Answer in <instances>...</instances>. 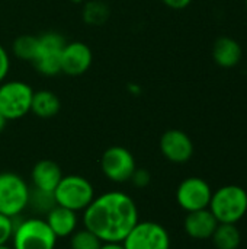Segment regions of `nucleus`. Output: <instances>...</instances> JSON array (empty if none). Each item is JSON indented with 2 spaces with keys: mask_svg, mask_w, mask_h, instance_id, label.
<instances>
[{
  "mask_svg": "<svg viewBox=\"0 0 247 249\" xmlns=\"http://www.w3.org/2000/svg\"><path fill=\"white\" fill-rule=\"evenodd\" d=\"M138 222L135 201L122 191L96 196L83 212L84 228L102 242H122Z\"/></svg>",
  "mask_w": 247,
  "mask_h": 249,
  "instance_id": "nucleus-1",
  "label": "nucleus"
},
{
  "mask_svg": "<svg viewBox=\"0 0 247 249\" xmlns=\"http://www.w3.org/2000/svg\"><path fill=\"white\" fill-rule=\"evenodd\" d=\"M210 210L218 223H237L247 213V191L239 185H226L213 193Z\"/></svg>",
  "mask_w": 247,
  "mask_h": 249,
  "instance_id": "nucleus-2",
  "label": "nucleus"
},
{
  "mask_svg": "<svg viewBox=\"0 0 247 249\" xmlns=\"http://www.w3.org/2000/svg\"><path fill=\"white\" fill-rule=\"evenodd\" d=\"M52 194L57 206L70 209L76 213L84 212L96 197L95 187L82 175L63 177Z\"/></svg>",
  "mask_w": 247,
  "mask_h": 249,
  "instance_id": "nucleus-3",
  "label": "nucleus"
},
{
  "mask_svg": "<svg viewBox=\"0 0 247 249\" xmlns=\"http://www.w3.org/2000/svg\"><path fill=\"white\" fill-rule=\"evenodd\" d=\"M12 241L13 249H55L57 245V236L41 217H29L15 225Z\"/></svg>",
  "mask_w": 247,
  "mask_h": 249,
  "instance_id": "nucleus-4",
  "label": "nucleus"
},
{
  "mask_svg": "<svg viewBox=\"0 0 247 249\" xmlns=\"http://www.w3.org/2000/svg\"><path fill=\"white\" fill-rule=\"evenodd\" d=\"M33 89L22 80L0 83V112L7 121L20 120L31 112Z\"/></svg>",
  "mask_w": 247,
  "mask_h": 249,
  "instance_id": "nucleus-5",
  "label": "nucleus"
},
{
  "mask_svg": "<svg viewBox=\"0 0 247 249\" xmlns=\"http://www.w3.org/2000/svg\"><path fill=\"white\" fill-rule=\"evenodd\" d=\"M66 42L64 36L54 31L38 35V48L32 66L39 74L54 77L61 73V53Z\"/></svg>",
  "mask_w": 247,
  "mask_h": 249,
  "instance_id": "nucleus-6",
  "label": "nucleus"
},
{
  "mask_svg": "<svg viewBox=\"0 0 247 249\" xmlns=\"http://www.w3.org/2000/svg\"><path fill=\"white\" fill-rule=\"evenodd\" d=\"M29 185L13 172L0 174V213L12 219L20 216L28 209Z\"/></svg>",
  "mask_w": 247,
  "mask_h": 249,
  "instance_id": "nucleus-7",
  "label": "nucleus"
},
{
  "mask_svg": "<svg viewBox=\"0 0 247 249\" xmlns=\"http://www.w3.org/2000/svg\"><path fill=\"white\" fill-rule=\"evenodd\" d=\"M125 249H170L167 229L156 222H138L122 241Z\"/></svg>",
  "mask_w": 247,
  "mask_h": 249,
  "instance_id": "nucleus-8",
  "label": "nucleus"
},
{
  "mask_svg": "<svg viewBox=\"0 0 247 249\" xmlns=\"http://www.w3.org/2000/svg\"><path fill=\"white\" fill-rule=\"evenodd\" d=\"M137 168L134 155L124 146H111L100 156L102 174L115 184H124L131 179Z\"/></svg>",
  "mask_w": 247,
  "mask_h": 249,
  "instance_id": "nucleus-9",
  "label": "nucleus"
},
{
  "mask_svg": "<svg viewBox=\"0 0 247 249\" xmlns=\"http://www.w3.org/2000/svg\"><path fill=\"white\" fill-rule=\"evenodd\" d=\"M213 197L210 184L198 177L183 179L176 190V201L186 213L208 209Z\"/></svg>",
  "mask_w": 247,
  "mask_h": 249,
  "instance_id": "nucleus-10",
  "label": "nucleus"
},
{
  "mask_svg": "<svg viewBox=\"0 0 247 249\" xmlns=\"http://www.w3.org/2000/svg\"><path fill=\"white\" fill-rule=\"evenodd\" d=\"M93 63L92 48L82 41L66 42L61 53V73L67 76H82L84 74Z\"/></svg>",
  "mask_w": 247,
  "mask_h": 249,
  "instance_id": "nucleus-11",
  "label": "nucleus"
},
{
  "mask_svg": "<svg viewBox=\"0 0 247 249\" xmlns=\"http://www.w3.org/2000/svg\"><path fill=\"white\" fill-rule=\"evenodd\" d=\"M159 147L162 155L173 163H185L194 155V143L191 137L178 128L165 131L160 137Z\"/></svg>",
  "mask_w": 247,
  "mask_h": 249,
  "instance_id": "nucleus-12",
  "label": "nucleus"
},
{
  "mask_svg": "<svg viewBox=\"0 0 247 249\" xmlns=\"http://www.w3.org/2000/svg\"><path fill=\"white\" fill-rule=\"evenodd\" d=\"M63 177L64 175L60 165L49 159H42L36 162L31 171V181L33 188L47 193H54Z\"/></svg>",
  "mask_w": 247,
  "mask_h": 249,
  "instance_id": "nucleus-13",
  "label": "nucleus"
},
{
  "mask_svg": "<svg viewBox=\"0 0 247 249\" xmlns=\"http://www.w3.org/2000/svg\"><path fill=\"white\" fill-rule=\"evenodd\" d=\"M217 225H218V222L210 209L191 212V213H188V216L185 217V222H183V228H185V232L188 233V236H191L192 239H198V241L210 239L213 236Z\"/></svg>",
  "mask_w": 247,
  "mask_h": 249,
  "instance_id": "nucleus-14",
  "label": "nucleus"
},
{
  "mask_svg": "<svg viewBox=\"0 0 247 249\" xmlns=\"http://www.w3.org/2000/svg\"><path fill=\"white\" fill-rule=\"evenodd\" d=\"M45 222L52 231V233L57 236V239L70 238L77 231V225H79L77 213L61 206L52 207L45 214Z\"/></svg>",
  "mask_w": 247,
  "mask_h": 249,
  "instance_id": "nucleus-15",
  "label": "nucleus"
},
{
  "mask_svg": "<svg viewBox=\"0 0 247 249\" xmlns=\"http://www.w3.org/2000/svg\"><path fill=\"white\" fill-rule=\"evenodd\" d=\"M243 51L240 44L229 36H221L214 42L213 58L223 69H231L237 66L242 60Z\"/></svg>",
  "mask_w": 247,
  "mask_h": 249,
  "instance_id": "nucleus-16",
  "label": "nucleus"
},
{
  "mask_svg": "<svg viewBox=\"0 0 247 249\" xmlns=\"http://www.w3.org/2000/svg\"><path fill=\"white\" fill-rule=\"evenodd\" d=\"M61 111V99L57 93L48 89L33 90L32 102H31V112L42 120L54 118Z\"/></svg>",
  "mask_w": 247,
  "mask_h": 249,
  "instance_id": "nucleus-17",
  "label": "nucleus"
},
{
  "mask_svg": "<svg viewBox=\"0 0 247 249\" xmlns=\"http://www.w3.org/2000/svg\"><path fill=\"white\" fill-rule=\"evenodd\" d=\"M211 239L217 249H237L242 242V233L236 223H218Z\"/></svg>",
  "mask_w": 247,
  "mask_h": 249,
  "instance_id": "nucleus-18",
  "label": "nucleus"
},
{
  "mask_svg": "<svg viewBox=\"0 0 247 249\" xmlns=\"http://www.w3.org/2000/svg\"><path fill=\"white\" fill-rule=\"evenodd\" d=\"M111 16L109 6L102 0H87L83 3L82 18L86 25L90 26H102L108 22Z\"/></svg>",
  "mask_w": 247,
  "mask_h": 249,
  "instance_id": "nucleus-19",
  "label": "nucleus"
},
{
  "mask_svg": "<svg viewBox=\"0 0 247 249\" xmlns=\"http://www.w3.org/2000/svg\"><path fill=\"white\" fill-rule=\"evenodd\" d=\"M36 48H38V35L32 34H23L15 38L12 44V51L13 55L17 60L32 63L35 55H36Z\"/></svg>",
  "mask_w": 247,
  "mask_h": 249,
  "instance_id": "nucleus-20",
  "label": "nucleus"
},
{
  "mask_svg": "<svg viewBox=\"0 0 247 249\" xmlns=\"http://www.w3.org/2000/svg\"><path fill=\"white\" fill-rule=\"evenodd\" d=\"M55 200L52 193L41 191L36 188L29 190V200H28V209H31L33 213L45 216L52 207H55Z\"/></svg>",
  "mask_w": 247,
  "mask_h": 249,
  "instance_id": "nucleus-21",
  "label": "nucleus"
},
{
  "mask_svg": "<svg viewBox=\"0 0 247 249\" xmlns=\"http://www.w3.org/2000/svg\"><path fill=\"white\" fill-rule=\"evenodd\" d=\"M103 242L89 229L76 231L70 236V249H99Z\"/></svg>",
  "mask_w": 247,
  "mask_h": 249,
  "instance_id": "nucleus-22",
  "label": "nucleus"
},
{
  "mask_svg": "<svg viewBox=\"0 0 247 249\" xmlns=\"http://www.w3.org/2000/svg\"><path fill=\"white\" fill-rule=\"evenodd\" d=\"M15 232V220L0 213V245H7Z\"/></svg>",
  "mask_w": 247,
  "mask_h": 249,
  "instance_id": "nucleus-23",
  "label": "nucleus"
},
{
  "mask_svg": "<svg viewBox=\"0 0 247 249\" xmlns=\"http://www.w3.org/2000/svg\"><path fill=\"white\" fill-rule=\"evenodd\" d=\"M130 181L137 188H146L151 182V174L144 168H135V171H134Z\"/></svg>",
  "mask_w": 247,
  "mask_h": 249,
  "instance_id": "nucleus-24",
  "label": "nucleus"
},
{
  "mask_svg": "<svg viewBox=\"0 0 247 249\" xmlns=\"http://www.w3.org/2000/svg\"><path fill=\"white\" fill-rule=\"evenodd\" d=\"M10 69V57L6 48L0 44V83L6 79Z\"/></svg>",
  "mask_w": 247,
  "mask_h": 249,
  "instance_id": "nucleus-25",
  "label": "nucleus"
},
{
  "mask_svg": "<svg viewBox=\"0 0 247 249\" xmlns=\"http://www.w3.org/2000/svg\"><path fill=\"white\" fill-rule=\"evenodd\" d=\"M169 9H173V10H182L185 7H188L192 0H162Z\"/></svg>",
  "mask_w": 247,
  "mask_h": 249,
  "instance_id": "nucleus-26",
  "label": "nucleus"
},
{
  "mask_svg": "<svg viewBox=\"0 0 247 249\" xmlns=\"http://www.w3.org/2000/svg\"><path fill=\"white\" fill-rule=\"evenodd\" d=\"M99 249H125L122 242H103Z\"/></svg>",
  "mask_w": 247,
  "mask_h": 249,
  "instance_id": "nucleus-27",
  "label": "nucleus"
},
{
  "mask_svg": "<svg viewBox=\"0 0 247 249\" xmlns=\"http://www.w3.org/2000/svg\"><path fill=\"white\" fill-rule=\"evenodd\" d=\"M6 124H7V120L1 115V112H0V133L4 130V127H6Z\"/></svg>",
  "mask_w": 247,
  "mask_h": 249,
  "instance_id": "nucleus-28",
  "label": "nucleus"
},
{
  "mask_svg": "<svg viewBox=\"0 0 247 249\" xmlns=\"http://www.w3.org/2000/svg\"><path fill=\"white\" fill-rule=\"evenodd\" d=\"M0 249H13L12 247H9V245H0Z\"/></svg>",
  "mask_w": 247,
  "mask_h": 249,
  "instance_id": "nucleus-29",
  "label": "nucleus"
},
{
  "mask_svg": "<svg viewBox=\"0 0 247 249\" xmlns=\"http://www.w3.org/2000/svg\"><path fill=\"white\" fill-rule=\"evenodd\" d=\"M74 3H84V0H73Z\"/></svg>",
  "mask_w": 247,
  "mask_h": 249,
  "instance_id": "nucleus-30",
  "label": "nucleus"
},
{
  "mask_svg": "<svg viewBox=\"0 0 247 249\" xmlns=\"http://www.w3.org/2000/svg\"><path fill=\"white\" fill-rule=\"evenodd\" d=\"M246 7H247V0H246Z\"/></svg>",
  "mask_w": 247,
  "mask_h": 249,
  "instance_id": "nucleus-31",
  "label": "nucleus"
}]
</instances>
